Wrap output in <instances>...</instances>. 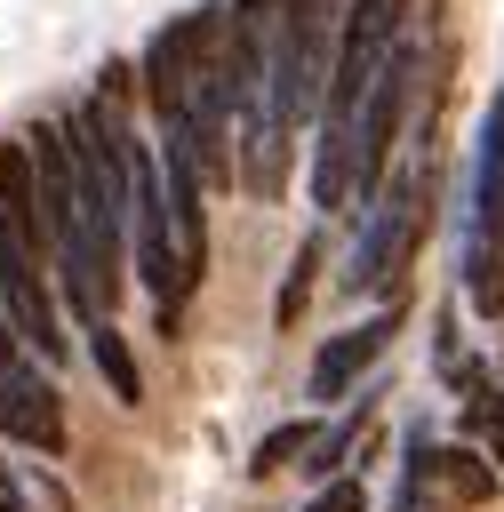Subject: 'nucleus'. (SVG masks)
<instances>
[{
    "label": "nucleus",
    "instance_id": "2",
    "mask_svg": "<svg viewBox=\"0 0 504 512\" xmlns=\"http://www.w3.org/2000/svg\"><path fill=\"white\" fill-rule=\"evenodd\" d=\"M464 304L480 320L504 312V88L480 120L472 152V216H464Z\"/></svg>",
    "mask_w": 504,
    "mask_h": 512
},
{
    "label": "nucleus",
    "instance_id": "6",
    "mask_svg": "<svg viewBox=\"0 0 504 512\" xmlns=\"http://www.w3.org/2000/svg\"><path fill=\"white\" fill-rule=\"evenodd\" d=\"M392 328H400V312H376V320H360V328H336L320 352H312V368H304V392L328 408V400H344V392H360V376L392 352Z\"/></svg>",
    "mask_w": 504,
    "mask_h": 512
},
{
    "label": "nucleus",
    "instance_id": "13",
    "mask_svg": "<svg viewBox=\"0 0 504 512\" xmlns=\"http://www.w3.org/2000/svg\"><path fill=\"white\" fill-rule=\"evenodd\" d=\"M464 440L488 448V464L504 472V392H496V384H480V392L464 400Z\"/></svg>",
    "mask_w": 504,
    "mask_h": 512
},
{
    "label": "nucleus",
    "instance_id": "4",
    "mask_svg": "<svg viewBox=\"0 0 504 512\" xmlns=\"http://www.w3.org/2000/svg\"><path fill=\"white\" fill-rule=\"evenodd\" d=\"M416 232H424L416 176H392V184L368 200V224H360L352 264H344V288H352V296H368V288H400V264L416 256Z\"/></svg>",
    "mask_w": 504,
    "mask_h": 512
},
{
    "label": "nucleus",
    "instance_id": "9",
    "mask_svg": "<svg viewBox=\"0 0 504 512\" xmlns=\"http://www.w3.org/2000/svg\"><path fill=\"white\" fill-rule=\"evenodd\" d=\"M0 216H16V224H32V232H48V216H40V168H32V144H8V136H0Z\"/></svg>",
    "mask_w": 504,
    "mask_h": 512
},
{
    "label": "nucleus",
    "instance_id": "1",
    "mask_svg": "<svg viewBox=\"0 0 504 512\" xmlns=\"http://www.w3.org/2000/svg\"><path fill=\"white\" fill-rule=\"evenodd\" d=\"M408 40V0H344V32H336V64H328V104H320V144H312V208L336 216L352 208V144H360V112L384 80V64Z\"/></svg>",
    "mask_w": 504,
    "mask_h": 512
},
{
    "label": "nucleus",
    "instance_id": "10",
    "mask_svg": "<svg viewBox=\"0 0 504 512\" xmlns=\"http://www.w3.org/2000/svg\"><path fill=\"white\" fill-rule=\"evenodd\" d=\"M88 360H96V376H104V392H112L120 408H136V400H144V376H136V352L120 344V328H112V320H96V328H88Z\"/></svg>",
    "mask_w": 504,
    "mask_h": 512
},
{
    "label": "nucleus",
    "instance_id": "12",
    "mask_svg": "<svg viewBox=\"0 0 504 512\" xmlns=\"http://www.w3.org/2000/svg\"><path fill=\"white\" fill-rule=\"evenodd\" d=\"M320 232L312 240H296V256H288V280H280V296H272V328H296L304 320V304H312V272H320Z\"/></svg>",
    "mask_w": 504,
    "mask_h": 512
},
{
    "label": "nucleus",
    "instance_id": "5",
    "mask_svg": "<svg viewBox=\"0 0 504 512\" xmlns=\"http://www.w3.org/2000/svg\"><path fill=\"white\" fill-rule=\"evenodd\" d=\"M416 72H424V48H416V32H408V40H400V56L384 64V80H376L368 112H360V144H352V200H376V192H384V160H392V144H400L408 104H416Z\"/></svg>",
    "mask_w": 504,
    "mask_h": 512
},
{
    "label": "nucleus",
    "instance_id": "11",
    "mask_svg": "<svg viewBox=\"0 0 504 512\" xmlns=\"http://www.w3.org/2000/svg\"><path fill=\"white\" fill-rule=\"evenodd\" d=\"M312 448H320V424H312V416H296V424H272V432L256 440V456H248V480H272L280 464H304Z\"/></svg>",
    "mask_w": 504,
    "mask_h": 512
},
{
    "label": "nucleus",
    "instance_id": "16",
    "mask_svg": "<svg viewBox=\"0 0 504 512\" xmlns=\"http://www.w3.org/2000/svg\"><path fill=\"white\" fill-rule=\"evenodd\" d=\"M16 368H24V336H16V320L0 312V384H8Z\"/></svg>",
    "mask_w": 504,
    "mask_h": 512
},
{
    "label": "nucleus",
    "instance_id": "15",
    "mask_svg": "<svg viewBox=\"0 0 504 512\" xmlns=\"http://www.w3.org/2000/svg\"><path fill=\"white\" fill-rule=\"evenodd\" d=\"M400 512H456V504H440V496L424 488V472H416V464H400Z\"/></svg>",
    "mask_w": 504,
    "mask_h": 512
},
{
    "label": "nucleus",
    "instance_id": "8",
    "mask_svg": "<svg viewBox=\"0 0 504 512\" xmlns=\"http://www.w3.org/2000/svg\"><path fill=\"white\" fill-rule=\"evenodd\" d=\"M0 432L16 440V448H32V456H64V392H56V376H40L32 360L0 384Z\"/></svg>",
    "mask_w": 504,
    "mask_h": 512
},
{
    "label": "nucleus",
    "instance_id": "3",
    "mask_svg": "<svg viewBox=\"0 0 504 512\" xmlns=\"http://www.w3.org/2000/svg\"><path fill=\"white\" fill-rule=\"evenodd\" d=\"M40 256H56V248H48V232H32V224L0 216V312L16 320L24 352H40V360L56 368V360H64V328H56V288H48Z\"/></svg>",
    "mask_w": 504,
    "mask_h": 512
},
{
    "label": "nucleus",
    "instance_id": "7",
    "mask_svg": "<svg viewBox=\"0 0 504 512\" xmlns=\"http://www.w3.org/2000/svg\"><path fill=\"white\" fill-rule=\"evenodd\" d=\"M400 464H416L424 472V488L440 496V504H456V512H480V504H496V488H504V472L488 464V448H472V440H456V448H432L424 432H408V456Z\"/></svg>",
    "mask_w": 504,
    "mask_h": 512
},
{
    "label": "nucleus",
    "instance_id": "14",
    "mask_svg": "<svg viewBox=\"0 0 504 512\" xmlns=\"http://www.w3.org/2000/svg\"><path fill=\"white\" fill-rule=\"evenodd\" d=\"M304 512H368V480H360V472H344V480H320Z\"/></svg>",
    "mask_w": 504,
    "mask_h": 512
}]
</instances>
